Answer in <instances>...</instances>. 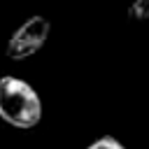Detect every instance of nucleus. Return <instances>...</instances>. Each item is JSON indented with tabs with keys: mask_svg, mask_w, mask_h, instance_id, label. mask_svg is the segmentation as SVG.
I'll return each instance as SVG.
<instances>
[{
	"mask_svg": "<svg viewBox=\"0 0 149 149\" xmlns=\"http://www.w3.org/2000/svg\"><path fill=\"white\" fill-rule=\"evenodd\" d=\"M130 21H147L149 19V0H133L128 7Z\"/></svg>",
	"mask_w": 149,
	"mask_h": 149,
	"instance_id": "obj_3",
	"label": "nucleus"
},
{
	"mask_svg": "<svg viewBox=\"0 0 149 149\" xmlns=\"http://www.w3.org/2000/svg\"><path fill=\"white\" fill-rule=\"evenodd\" d=\"M88 149H126L119 140H114V137H100V140H95Z\"/></svg>",
	"mask_w": 149,
	"mask_h": 149,
	"instance_id": "obj_4",
	"label": "nucleus"
},
{
	"mask_svg": "<svg viewBox=\"0 0 149 149\" xmlns=\"http://www.w3.org/2000/svg\"><path fill=\"white\" fill-rule=\"evenodd\" d=\"M49 33H51V23L47 16L35 14V16L26 19L7 40V47H5L7 58H12V61L30 58L33 54H37L44 47V42L49 40Z\"/></svg>",
	"mask_w": 149,
	"mask_h": 149,
	"instance_id": "obj_2",
	"label": "nucleus"
},
{
	"mask_svg": "<svg viewBox=\"0 0 149 149\" xmlns=\"http://www.w3.org/2000/svg\"><path fill=\"white\" fill-rule=\"evenodd\" d=\"M0 119L14 128H35L42 119V100L37 91L19 77H0Z\"/></svg>",
	"mask_w": 149,
	"mask_h": 149,
	"instance_id": "obj_1",
	"label": "nucleus"
}]
</instances>
